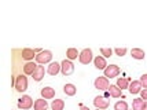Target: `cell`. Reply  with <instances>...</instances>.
<instances>
[{"instance_id": "31", "label": "cell", "mask_w": 147, "mask_h": 110, "mask_svg": "<svg viewBox=\"0 0 147 110\" xmlns=\"http://www.w3.org/2000/svg\"><path fill=\"white\" fill-rule=\"evenodd\" d=\"M96 110H103V109H96Z\"/></svg>"}, {"instance_id": "10", "label": "cell", "mask_w": 147, "mask_h": 110, "mask_svg": "<svg viewBox=\"0 0 147 110\" xmlns=\"http://www.w3.org/2000/svg\"><path fill=\"white\" fill-rule=\"evenodd\" d=\"M94 65H95L96 69H99V70H105L106 69V58L103 57V55H98L96 58H94Z\"/></svg>"}, {"instance_id": "20", "label": "cell", "mask_w": 147, "mask_h": 110, "mask_svg": "<svg viewBox=\"0 0 147 110\" xmlns=\"http://www.w3.org/2000/svg\"><path fill=\"white\" fill-rule=\"evenodd\" d=\"M22 59H26V61H32L33 58H36V54L33 50L30 48H25V50H22Z\"/></svg>"}, {"instance_id": "28", "label": "cell", "mask_w": 147, "mask_h": 110, "mask_svg": "<svg viewBox=\"0 0 147 110\" xmlns=\"http://www.w3.org/2000/svg\"><path fill=\"white\" fill-rule=\"evenodd\" d=\"M140 98L144 99V101H147V88H143V90L140 91Z\"/></svg>"}, {"instance_id": "7", "label": "cell", "mask_w": 147, "mask_h": 110, "mask_svg": "<svg viewBox=\"0 0 147 110\" xmlns=\"http://www.w3.org/2000/svg\"><path fill=\"white\" fill-rule=\"evenodd\" d=\"M120 74V67L117 65H107L105 69V76L107 78H114Z\"/></svg>"}, {"instance_id": "6", "label": "cell", "mask_w": 147, "mask_h": 110, "mask_svg": "<svg viewBox=\"0 0 147 110\" xmlns=\"http://www.w3.org/2000/svg\"><path fill=\"white\" fill-rule=\"evenodd\" d=\"M15 90L18 91V92H25L28 90V77L25 76H18V77L15 78Z\"/></svg>"}, {"instance_id": "1", "label": "cell", "mask_w": 147, "mask_h": 110, "mask_svg": "<svg viewBox=\"0 0 147 110\" xmlns=\"http://www.w3.org/2000/svg\"><path fill=\"white\" fill-rule=\"evenodd\" d=\"M52 59V52L50 50H44V51H40L36 55V62L38 65H44V63H50Z\"/></svg>"}, {"instance_id": "8", "label": "cell", "mask_w": 147, "mask_h": 110, "mask_svg": "<svg viewBox=\"0 0 147 110\" xmlns=\"http://www.w3.org/2000/svg\"><path fill=\"white\" fill-rule=\"evenodd\" d=\"M94 105H95L96 109H107L109 107V99H106L105 97H95L94 98Z\"/></svg>"}, {"instance_id": "16", "label": "cell", "mask_w": 147, "mask_h": 110, "mask_svg": "<svg viewBox=\"0 0 147 110\" xmlns=\"http://www.w3.org/2000/svg\"><path fill=\"white\" fill-rule=\"evenodd\" d=\"M63 92L67 95V97H74L76 95V92H77V88H76V85L74 84H65L63 85Z\"/></svg>"}, {"instance_id": "19", "label": "cell", "mask_w": 147, "mask_h": 110, "mask_svg": "<svg viewBox=\"0 0 147 110\" xmlns=\"http://www.w3.org/2000/svg\"><path fill=\"white\" fill-rule=\"evenodd\" d=\"M121 92L122 90L118 87V85L115 84V85H110L109 87V94H110V97H113V98H120L121 97Z\"/></svg>"}, {"instance_id": "25", "label": "cell", "mask_w": 147, "mask_h": 110, "mask_svg": "<svg viewBox=\"0 0 147 110\" xmlns=\"http://www.w3.org/2000/svg\"><path fill=\"white\" fill-rule=\"evenodd\" d=\"M100 54H102L105 58H110L113 55V50L111 48H100Z\"/></svg>"}, {"instance_id": "13", "label": "cell", "mask_w": 147, "mask_h": 110, "mask_svg": "<svg viewBox=\"0 0 147 110\" xmlns=\"http://www.w3.org/2000/svg\"><path fill=\"white\" fill-rule=\"evenodd\" d=\"M59 72H61V63H58V62H52V63H50L48 69H47V73H48L50 76H57Z\"/></svg>"}, {"instance_id": "15", "label": "cell", "mask_w": 147, "mask_h": 110, "mask_svg": "<svg viewBox=\"0 0 147 110\" xmlns=\"http://www.w3.org/2000/svg\"><path fill=\"white\" fill-rule=\"evenodd\" d=\"M131 57H132L134 59L142 61V59H144L146 54H144V51L140 50V48H132V50H131Z\"/></svg>"}, {"instance_id": "2", "label": "cell", "mask_w": 147, "mask_h": 110, "mask_svg": "<svg viewBox=\"0 0 147 110\" xmlns=\"http://www.w3.org/2000/svg\"><path fill=\"white\" fill-rule=\"evenodd\" d=\"M32 106H34V103H33V99L29 97V95H24L22 98L18 99V109L19 110H28V109H30Z\"/></svg>"}, {"instance_id": "24", "label": "cell", "mask_w": 147, "mask_h": 110, "mask_svg": "<svg viewBox=\"0 0 147 110\" xmlns=\"http://www.w3.org/2000/svg\"><path fill=\"white\" fill-rule=\"evenodd\" d=\"M114 110H128V103L125 101H118L114 105Z\"/></svg>"}, {"instance_id": "4", "label": "cell", "mask_w": 147, "mask_h": 110, "mask_svg": "<svg viewBox=\"0 0 147 110\" xmlns=\"http://www.w3.org/2000/svg\"><path fill=\"white\" fill-rule=\"evenodd\" d=\"M92 59H94V55H92V50H91V48H84L83 51L80 52L78 61H80L83 65H88L90 62H92Z\"/></svg>"}, {"instance_id": "3", "label": "cell", "mask_w": 147, "mask_h": 110, "mask_svg": "<svg viewBox=\"0 0 147 110\" xmlns=\"http://www.w3.org/2000/svg\"><path fill=\"white\" fill-rule=\"evenodd\" d=\"M94 87H95L96 90H100V91L109 90V87H110L109 78L106 77V76H103V77H96L95 81H94Z\"/></svg>"}, {"instance_id": "27", "label": "cell", "mask_w": 147, "mask_h": 110, "mask_svg": "<svg viewBox=\"0 0 147 110\" xmlns=\"http://www.w3.org/2000/svg\"><path fill=\"white\" fill-rule=\"evenodd\" d=\"M142 83V85H143V88H147V74H143L140 77V80H139Z\"/></svg>"}, {"instance_id": "17", "label": "cell", "mask_w": 147, "mask_h": 110, "mask_svg": "<svg viewBox=\"0 0 147 110\" xmlns=\"http://www.w3.org/2000/svg\"><path fill=\"white\" fill-rule=\"evenodd\" d=\"M144 105H146V101L142 99V98H136L132 102V109L134 110H144Z\"/></svg>"}, {"instance_id": "5", "label": "cell", "mask_w": 147, "mask_h": 110, "mask_svg": "<svg viewBox=\"0 0 147 110\" xmlns=\"http://www.w3.org/2000/svg\"><path fill=\"white\" fill-rule=\"evenodd\" d=\"M61 72H62L63 76H70V74H73V72H74V65L71 63L70 59H65V61H62V63H61Z\"/></svg>"}, {"instance_id": "30", "label": "cell", "mask_w": 147, "mask_h": 110, "mask_svg": "<svg viewBox=\"0 0 147 110\" xmlns=\"http://www.w3.org/2000/svg\"><path fill=\"white\" fill-rule=\"evenodd\" d=\"M144 110H147V101H146V105H144Z\"/></svg>"}, {"instance_id": "23", "label": "cell", "mask_w": 147, "mask_h": 110, "mask_svg": "<svg viewBox=\"0 0 147 110\" xmlns=\"http://www.w3.org/2000/svg\"><path fill=\"white\" fill-rule=\"evenodd\" d=\"M65 107V102L62 99H54L51 103V109L52 110H63Z\"/></svg>"}, {"instance_id": "18", "label": "cell", "mask_w": 147, "mask_h": 110, "mask_svg": "<svg viewBox=\"0 0 147 110\" xmlns=\"http://www.w3.org/2000/svg\"><path fill=\"white\" fill-rule=\"evenodd\" d=\"M48 109V103H47V99H37L34 101V110H47Z\"/></svg>"}, {"instance_id": "9", "label": "cell", "mask_w": 147, "mask_h": 110, "mask_svg": "<svg viewBox=\"0 0 147 110\" xmlns=\"http://www.w3.org/2000/svg\"><path fill=\"white\" fill-rule=\"evenodd\" d=\"M142 88H143V85H142L140 81H139V80H135V81H132V83H129L128 90L132 95H136V94H140Z\"/></svg>"}, {"instance_id": "11", "label": "cell", "mask_w": 147, "mask_h": 110, "mask_svg": "<svg viewBox=\"0 0 147 110\" xmlns=\"http://www.w3.org/2000/svg\"><path fill=\"white\" fill-rule=\"evenodd\" d=\"M40 94H41V97L44 99H52L55 97V90L51 88V87H43L41 91H40Z\"/></svg>"}, {"instance_id": "14", "label": "cell", "mask_w": 147, "mask_h": 110, "mask_svg": "<svg viewBox=\"0 0 147 110\" xmlns=\"http://www.w3.org/2000/svg\"><path fill=\"white\" fill-rule=\"evenodd\" d=\"M45 74V70H44V66H37V69L34 70V73H33V80L34 81H41L43 80V77H44Z\"/></svg>"}, {"instance_id": "26", "label": "cell", "mask_w": 147, "mask_h": 110, "mask_svg": "<svg viewBox=\"0 0 147 110\" xmlns=\"http://www.w3.org/2000/svg\"><path fill=\"white\" fill-rule=\"evenodd\" d=\"M114 52L118 55V57H124L127 54V48H115Z\"/></svg>"}, {"instance_id": "29", "label": "cell", "mask_w": 147, "mask_h": 110, "mask_svg": "<svg viewBox=\"0 0 147 110\" xmlns=\"http://www.w3.org/2000/svg\"><path fill=\"white\" fill-rule=\"evenodd\" d=\"M80 110H90V107H85V106H81V109Z\"/></svg>"}, {"instance_id": "22", "label": "cell", "mask_w": 147, "mask_h": 110, "mask_svg": "<svg viewBox=\"0 0 147 110\" xmlns=\"http://www.w3.org/2000/svg\"><path fill=\"white\" fill-rule=\"evenodd\" d=\"M77 57H80V52L77 51V48H69L67 51H66V59H77Z\"/></svg>"}, {"instance_id": "21", "label": "cell", "mask_w": 147, "mask_h": 110, "mask_svg": "<svg viewBox=\"0 0 147 110\" xmlns=\"http://www.w3.org/2000/svg\"><path fill=\"white\" fill-rule=\"evenodd\" d=\"M117 85H118L122 91L128 90L129 88V80L128 78H125V77H118L117 78Z\"/></svg>"}, {"instance_id": "12", "label": "cell", "mask_w": 147, "mask_h": 110, "mask_svg": "<svg viewBox=\"0 0 147 110\" xmlns=\"http://www.w3.org/2000/svg\"><path fill=\"white\" fill-rule=\"evenodd\" d=\"M37 66L34 62H32V61H29V62H26L25 66H24V73L25 74H29V76H32L33 73H34V70L37 69Z\"/></svg>"}]
</instances>
